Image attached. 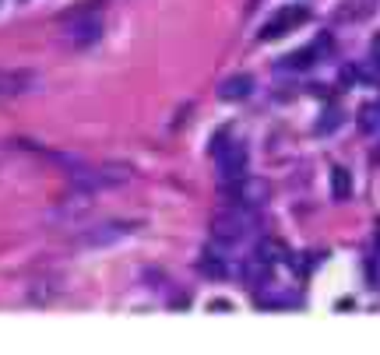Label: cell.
Returning a JSON list of instances; mask_svg holds the SVG:
<instances>
[{
  "label": "cell",
  "instance_id": "cell-1",
  "mask_svg": "<svg viewBox=\"0 0 380 355\" xmlns=\"http://www.w3.org/2000/svg\"><path fill=\"white\" fill-rule=\"evenodd\" d=\"M67 176H71V187L78 190V194H85V197H95V194H102V190H117V187H124L127 180H131V169L127 165H74V169H67Z\"/></svg>",
  "mask_w": 380,
  "mask_h": 355
},
{
  "label": "cell",
  "instance_id": "cell-2",
  "mask_svg": "<svg viewBox=\"0 0 380 355\" xmlns=\"http://www.w3.org/2000/svg\"><path fill=\"white\" fill-rule=\"evenodd\" d=\"M310 22V11L303 8V4H292V8H282V11H275L271 15V22L261 28V42H275V39H282V35H289L292 28H299V25H306Z\"/></svg>",
  "mask_w": 380,
  "mask_h": 355
},
{
  "label": "cell",
  "instance_id": "cell-3",
  "mask_svg": "<svg viewBox=\"0 0 380 355\" xmlns=\"http://www.w3.org/2000/svg\"><path fill=\"white\" fill-rule=\"evenodd\" d=\"M215 158H219V176H222L226 183L229 180H243V176H247V148L243 145L229 141Z\"/></svg>",
  "mask_w": 380,
  "mask_h": 355
},
{
  "label": "cell",
  "instance_id": "cell-4",
  "mask_svg": "<svg viewBox=\"0 0 380 355\" xmlns=\"http://www.w3.org/2000/svg\"><path fill=\"white\" fill-rule=\"evenodd\" d=\"M39 88L35 71H18V67H0V95H32Z\"/></svg>",
  "mask_w": 380,
  "mask_h": 355
},
{
  "label": "cell",
  "instance_id": "cell-5",
  "mask_svg": "<svg viewBox=\"0 0 380 355\" xmlns=\"http://www.w3.org/2000/svg\"><path fill=\"white\" fill-rule=\"evenodd\" d=\"M243 232H247V222L240 211H226L211 218V240H219V243H240Z\"/></svg>",
  "mask_w": 380,
  "mask_h": 355
},
{
  "label": "cell",
  "instance_id": "cell-6",
  "mask_svg": "<svg viewBox=\"0 0 380 355\" xmlns=\"http://www.w3.org/2000/svg\"><path fill=\"white\" fill-rule=\"evenodd\" d=\"M99 35H102V22L99 18H81V22H67L64 25V39L71 46H78V49L99 42Z\"/></svg>",
  "mask_w": 380,
  "mask_h": 355
},
{
  "label": "cell",
  "instance_id": "cell-7",
  "mask_svg": "<svg viewBox=\"0 0 380 355\" xmlns=\"http://www.w3.org/2000/svg\"><path fill=\"white\" fill-rule=\"evenodd\" d=\"M328 53H331V35L324 32V35H317L310 46H303L299 53H292V56H289V64H292V67H310V64L324 60Z\"/></svg>",
  "mask_w": 380,
  "mask_h": 355
},
{
  "label": "cell",
  "instance_id": "cell-8",
  "mask_svg": "<svg viewBox=\"0 0 380 355\" xmlns=\"http://www.w3.org/2000/svg\"><path fill=\"white\" fill-rule=\"evenodd\" d=\"M134 225H120V222H106V225H99V229H92V232H85L81 236V247H102V243H117L120 236H127Z\"/></svg>",
  "mask_w": 380,
  "mask_h": 355
},
{
  "label": "cell",
  "instance_id": "cell-9",
  "mask_svg": "<svg viewBox=\"0 0 380 355\" xmlns=\"http://www.w3.org/2000/svg\"><path fill=\"white\" fill-rule=\"evenodd\" d=\"M250 92H254V78L250 74H233V78H226L219 85V99H226V102H240Z\"/></svg>",
  "mask_w": 380,
  "mask_h": 355
},
{
  "label": "cell",
  "instance_id": "cell-10",
  "mask_svg": "<svg viewBox=\"0 0 380 355\" xmlns=\"http://www.w3.org/2000/svg\"><path fill=\"white\" fill-rule=\"evenodd\" d=\"M331 197H335V201L352 197V176H349V169H342V165L331 169Z\"/></svg>",
  "mask_w": 380,
  "mask_h": 355
},
{
  "label": "cell",
  "instance_id": "cell-11",
  "mask_svg": "<svg viewBox=\"0 0 380 355\" xmlns=\"http://www.w3.org/2000/svg\"><path fill=\"white\" fill-rule=\"evenodd\" d=\"M197 271H201L204 278H211V281H222V278H226V264H222L219 254H204V257L197 261Z\"/></svg>",
  "mask_w": 380,
  "mask_h": 355
},
{
  "label": "cell",
  "instance_id": "cell-12",
  "mask_svg": "<svg viewBox=\"0 0 380 355\" xmlns=\"http://www.w3.org/2000/svg\"><path fill=\"white\" fill-rule=\"evenodd\" d=\"M342 120H345V113H342V109H335V106H328V109L320 113V120H317V127H313V131H317V134H331Z\"/></svg>",
  "mask_w": 380,
  "mask_h": 355
},
{
  "label": "cell",
  "instance_id": "cell-13",
  "mask_svg": "<svg viewBox=\"0 0 380 355\" xmlns=\"http://www.w3.org/2000/svg\"><path fill=\"white\" fill-rule=\"evenodd\" d=\"M359 131L363 134H373V131H380V106H363L359 109Z\"/></svg>",
  "mask_w": 380,
  "mask_h": 355
},
{
  "label": "cell",
  "instance_id": "cell-14",
  "mask_svg": "<svg viewBox=\"0 0 380 355\" xmlns=\"http://www.w3.org/2000/svg\"><path fill=\"white\" fill-rule=\"evenodd\" d=\"M286 254H289V250H286L282 243H275V240H264V243L257 247V257H261V261H282ZM286 261H289V257H286Z\"/></svg>",
  "mask_w": 380,
  "mask_h": 355
},
{
  "label": "cell",
  "instance_id": "cell-15",
  "mask_svg": "<svg viewBox=\"0 0 380 355\" xmlns=\"http://www.w3.org/2000/svg\"><path fill=\"white\" fill-rule=\"evenodd\" d=\"M267 274H271V271H267V261H261V257H257V264L247 267V281H250V285H264Z\"/></svg>",
  "mask_w": 380,
  "mask_h": 355
},
{
  "label": "cell",
  "instance_id": "cell-16",
  "mask_svg": "<svg viewBox=\"0 0 380 355\" xmlns=\"http://www.w3.org/2000/svg\"><path fill=\"white\" fill-rule=\"evenodd\" d=\"M338 78H342V85H345V88H352V85L359 81V71H356V67H342V74H338Z\"/></svg>",
  "mask_w": 380,
  "mask_h": 355
},
{
  "label": "cell",
  "instance_id": "cell-17",
  "mask_svg": "<svg viewBox=\"0 0 380 355\" xmlns=\"http://www.w3.org/2000/svg\"><path fill=\"white\" fill-rule=\"evenodd\" d=\"M211 310H215V313H226V310H229V303H222V299H215V303H211Z\"/></svg>",
  "mask_w": 380,
  "mask_h": 355
},
{
  "label": "cell",
  "instance_id": "cell-18",
  "mask_svg": "<svg viewBox=\"0 0 380 355\" xmlns=\"http://www.w3.org/2000/svg\"><path fill=\"white\" fill-rule=\"evenodd\" d=\"M377 243H380V225H377Z\"/></svg>",
  "mask_w": 380,
  "mask_h": 355
},
{
  "label": "cell",
  "instance_id": "cell-19",
  "mask_svg": "<svg viewBox=\"0 0 380 355\" xmlns=\"http://www.w3.org/2000/svg\"><path fill=\"white\" fill-rule=\"evenodd\" d=\"M377 49H380V35H377Z\"/></svg>",
  "mask_w": 380,
  "mask_h": 355
}]
</instances>
